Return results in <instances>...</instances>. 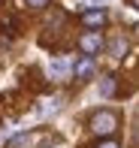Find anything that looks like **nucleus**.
Listing matches in <instances>:
<instances>
[{"instance_id":"obj_6","label":"nucleus","mask_w":139,"mask_h":148,"mask_svg":"<svg viewBox=\"0 0 139 148\" xmlns=\"http://www.w3.org/2000/svg\"><path fill=\"white\" fill-rule=\"evenodd\" d=\"M100 91H103V97H109V94L115 91V79H103V88Z\"/></svg>"},{"instance_id":"obj_1","label":"nucleus","mask_w":139,"mask_h":148,"mask_svg":"<svg viewBox=\"0 0 139 148\" xmlns=\"http://www.w3.org/2000/svg\"><path fill=\"white\" fill-rule=\"evenodd\" d=\"M91 127H94V133H100V136H109V133H115V127H118V118L112 115L109 109H103V112H97V115H94Z\"/></svg>"},{"instance_id":"obj_5","label":"nucleus","mask_w":139,"mask_h":148,"mask_svg":"<svg viewBox=\"0 0 139 148\" xmlns=\"http://www.w3.org/2000/svg\"><path fill=\"white\" fill-rule=\"evenodd\" d=\"M91 73H94V60H91V58H82V60L76 64V76H79V79H88Z\"/></svg>"},{"instance_id":"obj_4","label":"nucleus","mask_w":139,"mask_h":148,"mask_svg":"<svg viewBox=\"0 0 139 148\" xmlns=\"http://www.w3.org/2000/svg\"><path fill=\"white\" fill-rule=\"evenodd\" d=\"M49 73L51 76H58V79H64V76H70V64L64 58H58V60H51L49 64Z\"/></svg>"},{"instance_id":"obj_2","label":"nucleus","mask_w":139,"mask_h":148,"mask_svg":"<svg viewBox=\"0 0 139 148\" xmlns=\"http://www.w3.org/2000/svg\"><path fill=\"white\" fill-rule=\"evenodd\" d=\"M79 45H82V51L91 58V55H97V51H100L103 39H100V33H85V36L79 39Z\"/></svg>"},{"instance_id":"obj_3","label":"nucleus","mask_w":139,"mask_h":148,"mask_svg":"<svg viewBox=\"0 0 139 148\" xmlns=\"http://www.w3.org/2000/svg\"><path fill=\"white\" fill-rule=\"evenodd\" d=\"M82 21L88 24V27H103V24H106V12L103 9H91V12L82 15Z\"/></svg>"},{"instance_id":"obj_7","label":"nucleus","mask_w":139,"mask_h":148,"mask_svg":"<svg viewBox=\"0 0 139 148\" xmlns=\"http://www.w3.org/2000/svg\"><path fill=\"white\" fill-rule=\"evenodd\" d=\"M42 3H49V0H27V6H42Z\"/></svg>"},{"instance_id":"obj_8","label":"nucleus","mask_w":139,"mask_h":148,"mask_svg":"<svg viewBox=\"0 0 139 148\" xmlns=\"http://www.w3.org/2000/svg\"><path fill=\"white\" fill-rule=\"evenodd\" d=\"M100 148H118V142H103Z\"/></svg>"}]
</instances>
